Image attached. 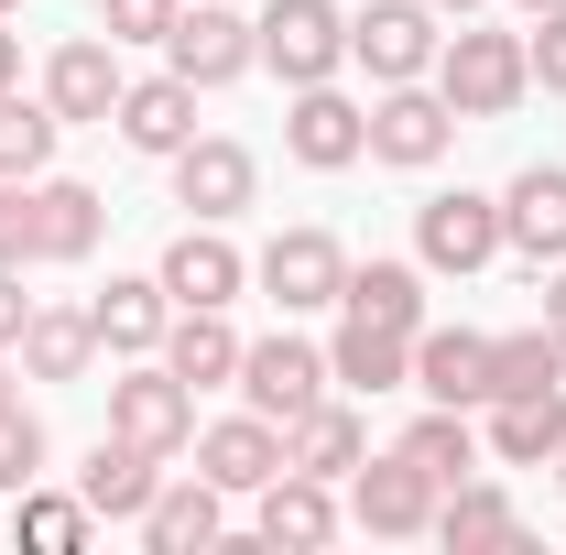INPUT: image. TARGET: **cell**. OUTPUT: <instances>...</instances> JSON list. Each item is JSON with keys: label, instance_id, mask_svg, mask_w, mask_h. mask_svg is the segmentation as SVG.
<instances>
[{"label": "cell", "instance_id": "7a4b0ae2", "mask_svg": "<svg viewBox=\"0 0 566 555\" xmlns=\"http://www.w3.org/2000/svg\"><path fill=\"white\" fill-rule=\"evenodd\" d=\"M251 44H262V66H273L283 87H316V76L349 66V11H338V0H262Z\"/></svg>", "mask_w": 566, "mask_h": 555}, {"label": "cell", "instance_id": "603a6c76", "mask_svg": "<svg viewBox=\"0 0 566 555\" xmlns=\"http://www.w3.org/2000/svg\"><path fill=\"white\" fill-rule=\"evenodd\" d=\"M480 447H491L501 469H556L566 392H491V404H480Z\"/></svg>", "mask_w": 566, "mask_h": 555}, {"label": "cell", "instance_id": "4fadbf2b", "mask_svg": "<svg viewBox=\"0 0 566 555\" xmlns=\"http://www.w3.org/2000/svg\"><path fill=\"white\" fill-rule=\"evenodd\" d=\"M338 523H349L338 480H305V469H283V480L251 490V534H262L273 555H316V545H338Z\"/></svg>", "mask_w": 566, "mask_h": 555}, {"label": "cell", "instance_id": "8fae6325", "mask_svg": "<svg viewBox=\"0 0 566 555\" xmlns=\"http://www.w3.org/2000/svg\"><path fill=\"white\" fill-rule=\"evenodd\" d=\"M120 87H132V66H120V44H109V33H66V44L44 55V109H55L66 132H109Z\"/></svg>", "mask_w": 566, "mask_h": 555}, {"label": "cell", "instance_id": "ac0fdd59", "mask_svg": "<svg viewBox=\"0 0 566 555\" xmlns=\"http://www.w3.org/2000/svg\"><path fill=\"white\" fill-rule=\"evenodd\" d=\"M415 392L424 404H458V415H480L491 404V338L480 327H415Z\"/></svg>", "mask_w": 566, "mask_h": 555}, {"label": "cell", "instance_id": "2e32d148", "mask_svg": "<svg viewBox=\"0 0 566 555\" xmlns=\"http://www.w3.org/2000/svg\"><path fill=\"white\" fill-rule=\"evenodd\" d=\"M501 251L512 262H566V164H523L512 186H501Z\"/></svg>", "mask_w": 566, "mask_h": 555}, {"label": "cell", "instance_id": "484cf974", "mask_svg": "<svg viewBox=\"0 0 566 555\" xmlns=\"http://www.w3.org/2000/svg\"><path fill=\"white\" fill-rule=\"evenodd\" d=\"M153 490H164V458L132 447V436H98V447H87V469H76V501H87L98 523H142V512H153Z\"/></svg>", "mask_w": 566, "mask_h": 555}, {"label": "cell", "instance_id": "9a60e30c", "mask_svg": "<svg viewBox=\"0 0 566 555\" xmlns=\"http://www.w3.org/2000/svg\"><path fill=\"white\" fill-rule=\"evenodd\" d=\"M153 273H164L175 305H240V294H251V262L229 251V229H218V218H186V229L164 240V262H153Z\"/></svg>", "mask_w": 566, "mask_h": 555}, {"label": "cell", "instance_id": "bcb514c9", "mask_svg": "<svg viewBox=\"0 0 566 555\" xmlns=\"http://www.w3.org/2000/svg\"><path fill=\"white\" fill-rule=\"evenodd\" d=\"M0 11H22V0H0Z\"/></svg>", "mask_w": 566, "mask_h": 555}, {"label": "cell", "instance_id": "f35d334b", "mask_svg": "<svg viewBox=\"0 0 566 555\" xmlns=\"http://www.w3.org/2000/svg\"><path fill=\"white\" fill-rule=\"evenodd\" d=\"M22 316H33V294H22V262H0V348L22 338Z\"/></svg>", "mask_w": 566, "mask_h": 555}, {"label": "cell", "instance_id": "9c48e42d", "mask_svg": "<svg viewBox=\"0 0 566 555\" xmlns=\"http://www.w3.org/2000/svg\"><path fill=\"white\" fill-rule=\"evenodd\" d=\"M251 283L273 294V316H327V305L349 294V251H338L327 229H283V240H262Z\"/></svg>", "mask_w": 566, "mask_h": 555}, {"label": "cell", "instance_id": "3957f363", "mask_svg": "<svg viewBox=\"0 0 566 555\" xmlns=\"http://www.w3.org/2000/svg\"><path fill=\"white\" fill-rule=\"evenodd\" d=\"M164 66L186 76L197 98L240 87V76L262 66V44H251V11H229V0H186V11H175V33H164Z\"/></svg>", "mask_w": 566, "mask_h": 555}, {"label": "cell", "instance_id": "d4e9b609", "mask_svg": "<svg viewBox=\"0 0 566 555\" xmlns=\"http://www.w3.org/2000/svg\"><path fill=\"white\" fill-rule=\"evenodd\" d=\"M327 381H338V392H403V381H415V338H403V327H381V316H349V305H338Z\"/></svg>", "mask_w": 566, "mask_h": 555}, {"label": "cell", "instance_id": "52a82bcc", "mask_svg": "<svg viewBox=\"0 0 566 555\" xmlns=\"http://www.w3.org/2000/svg\"><path fill=\"white\" fill-rule=\"evenodd\" d=\"M447 142H458V109L436 98V76H403V87L370 98V164H392V175H436Z\"/></svg>", "mask_w": 566, "mask_h": 555}, {"label": "cell", "instance_id": "6da1fadb", "mask_svg": "<svg viewBox=\"0 0 566 555\" xmlns=\"http://www.w3.org/2000/svg\"><path fill=\"white\" fill-rule=\"evenodd\" d=\"M436 98L458 109V121H501V109H523L534 98V66H523V33H491L480 11L436 44Z\"/></svg>", "mask_w": 566, "mask_h": 555}, {"label": "cell", "instance_id": "83f0119b", "mask_svg": "<svg viewBox=\"0 0 566 555\" xmlns=\"http://www.w3.org/2000/svg\"><path fill=\"white\" fill-rule=\"evenodd\" d=\"M11 359H22V381H87V359H98L87 305H33L22 338H11Z\"/></svg>", "mask_w": 566, "mask_h": 555}, {"label": "cell", "instance_id": "30bf717a", "mask_svg": "<svg viewBox=\"0 0 566 555\" xmlns=\"http://www.w3.org/2000/svg\"><path fill=\"white\" fill-rule=\"evenodd\" d=\"M109 436H132L153 458H186V447H197V392H186L164 359H132V370L109 381Z\"/></svg>", "mask_w": 566, "mask_h": 555}, {"label": "cell", "instance_id": "d6986e66", "mask_svg": "<svg viewBox=\"0 0 566 555\" xmlns=\"http://www.w3.org/2000/svg\"><path fill=\"white\" fill-rule=\"evenodd\" d=\"M109 132L132 142V153H153V164H175L186 142H197V87L164 66V76H132L120 87V109H109Z\"/></svg>", "mask_w": 566, "mask_h": 555}, {"label": "cell", "instance_id": "5b68a950", "mask_svg": "<svg viewBox=\"0 0 566 555\" xmlns=\"http://www.w3.org/2000/svg\"><path fill=\"white\" fill-rule=\"evenodd\" d=\"M283 153H294L305 175H349V164H370V98H349L338 76L294 87V109H283Z\"/></svg>", "mask_w": 566, "mask_h": 555}, {"label": "cell", "instance_id": "277c9868", "mask_svg": "<svg viewBox=\"0 0 566 555\" xmlns=\"http://www.w3.org/2000/svg\"><path fill=\"white\" fill-rule=\"evenodd\" d=\"M436 44H447V11H424V0H359L349 11V66H370V87L436 76Z\"/></svg>", "mask_w": 566, "mask_h": 555}, {"label": "cell", "instance_id": "ba28073f", "mask_svg": "<svg viewBox=\"0 0 566 555\" xmlns=\"http://www.w3.org/2000/svg\"><path fill=\"white\" fill-rule=\"evenodd\" d=\"M415 262L424 273H491L501 262V197H480V186H447V197H424L415 208Z\"/></svg>", "mask_w": 566, "mask_h": 555}, {"label": "cell", "instance_id": "4316f807", "mask_svg": "<svg viewBox=\"0 0 566 555\" xmlns=\"http://www.w3.org/2000/svg\"><path fill=\"white\" fill-rule=\"evenodd\" d=\"M359 458H370L359 404H305V415L283 425V469H305V480H349Z\"/></svg>", "mask_w": 566, "mask_h": 555}, {"label": "cell", "instance_id": "7402d4cb", "mask_svg": "<svg viewBox=\"0 0 566 555\" xmlns=\"http://www.w3.org/2000/svg\"><path fill=\"white\" fill-rule=\"evenodd\" d=\"M87 327H98V348H109V359H153V348H164V327H175L164 273H109V294H87Z\"/></svg>", "mask_w": 566, "mask_h": 555}, {"label": "cell", "instance_id": "4dcf8cb0", "mask_svg": "<svg viewBox=\"0 0 566 555\" xmlns=\"http://www.w3.org/2000/svg\"><path fill=\"white\" fill-rule=\"evenodd\" d=\"M403 458H415L436 490H458V480H480V458H491V447H480V425L458 415V404H424V415L403 425Z\"/></svg>", "mask_w": 566, "mask_h": 555}, {"label": "cell", "instance_id": "f6af8a7d", "mask_svg": "<svg viewBox=\"0 0 566 555\" xmlns=\"http://www.w3.org/2000/svg\"><path fill=\"white\" fill-rule=\"evenodd\" d=\"M556 490H566V447H556Z\"/></svg>", "mask_w": 566, "mask_h": 555}, {"label": "cell", "instance_id": "e0dca14e", "mask_svg": "<svg viewBox=\"0 0 566 555\" xmlns=\"http://www.w3.org/2000/svg\"><path fill=\"white\" fill-rule=\"evenodd\" d=\"M197 469H208L229 501H251L262 480H283V425L251 415V404H240V415H218V425H197Z\"/></svg>", "mask_w": 566, "mask_h": 555}, {"label": "cell", "instance_id": "d6a6232c", "mask_svg": "<svg viewBox=\"0 0 566 555\" xmlns=\"http://www.w3.org/2000/svg\"><path fill=\"white\" fill-rule=\"evenodd\" d=\"M491 392H566V338L545 327V316L491 338Z\"/></svg>", "mask_w": 566, "mask_h": 555}, {"label": "cell", "instance_id": "836d02e7", "mask_svg": "<svg viewBox=\"0 0 566 555\" xmlns=\"http://www.w3.org/2000/svg\"><path fill=\"white\" fill-rule=\"evenodd\" d=\"M87 523H98V512H87V501H76V490H11V545H33V555H76L87 545Z\"/></svg>", "mask_w": 566, "mask_h": 555}, {"label": "cell", "instance_id": "f546056e", "mask_svg": "<svg viewBox=\"0 0 566 555\" xmlns=\"http://www.w3.org/2000/svg\"><path fill=\"white\" fill-rule=\"evenodd\" d=\"M338 305H349V316H381V327H403V338L436 316V305H424V262H392V251L349 262V294H338Z\"/></svg>", "mask_w": 566, "mask_h": 555}, {"label": "cell", "instance_id": "44dd1931", "mask_svg": "<svg viewBox=\"0 0 566 555\" xmlns=\"http://www.w3.org/2000/svg\"><path fill=\"white\" fill-rule=\"evenodd\" d=\"M132 534H142L153 555H208L218 534H229V490H218L208 469H186V480H164V490H153V512H142Z\"/></svg>", "mask_w": 566, "mask_h": 555}, {"label": "cell", "instance_id": "ab89813d", "mask_svg": "<svg viewBox=\"0 0 566 555\" xmlns=\"http://www.w3.org/2000/svg\"><path fill=\"white\" fill-rule=\"evenodd\" d=\"M545 327L566 338V262H545Z\"/></svg>", "mask_w": 566, "mask_h": 555}, {"label": "cell", "instance_id": "ee69618b", "mask_svg": "<svg viewBox=\"0 0 566 555\" xmlns=\"http://www.w3.org/2000/svg\"><path fill=\"white\" fill-rule=\"evenodd\" d=\"M512 11H556V0H512Z\"/></svg>", "mask_w": 566, "mask_h": 555}, {"label": "cell", "instance_id": "1f68e13d", "mask_svg": "<svg viewBox=\"0 0 566 555\" xmlns=\"http://www.w3.org/2000/svg\"><path fill=\"white\" fill-rule=\"evenodd\" d=\"M55 142H66V121L44 109V87H33V98H22V87H0V175H22V186H33V175H55Z\"/></svg>", "mask_w": 566, "mask_h": 555}, {"label": "cell", "instance_id": "8d00e7d4", "mask_svg": "<svg viewBox=\"0 0 566 555\" xmlns=\"http://www.w3.org/2000/svg\"><path fill=\"white\" fill-rule=\"evenodd\" d=\"M523 66H534V87H545V98H566V0H556V11H534Z\"/></svg>", "mask_w": 566, "mask_h": 555}, {"label": "cell", "instance_id": "74e56055", "mask_svg": "<svg viewBox=\"0 0 566 555\" xmlns=\"http://www.w3.org/2000/svg\"><path fill=\"white\" fill-rule=\"evenodd\" d=\"M0 262H33V186L0 175Z\"/></svg>", "mask_w": 566, "mask_h": 555}, {"label": "cell", "instance_id": "f1b7e54d", "mask_svg": "<svg viewBox=\"0 0 566 555\" xmlns=\"http://www.w3.org/2000/svg\"><path fill=\"white\" fill-rule=\"evenodd\" d=\"M436 545H447V555L523 545V512H512V490H491V480H458V490H436Z\"/></svg>", "mask_w": 566, "mask_h": 555}, {"label": "cell", "instance_id": "60d3db41", "mask_svg": "<svg viewBox=\"0 0 566 555\" xmlns=\"http://www.w3.org/2000/svg\"><path fill=\"white\" fill-rule=\"evenodd\" d=\"M0 87H22V33H11V11H0Z\"/></svg>", "mask_w": 566, "mask_h": 555}, {"label": "cell", "instance_id": "7bdbcfd3", "mask_svg": "<svg viewBox=\"0 0 566 555\" xmlns=\"http://www.w3.org/2000/svg\"><path fill=\"white\" fill-rule=\"evenodd\" d=\"M424 11H447V22H469V11H480V0H424Z\"/></svg>", "mask_w": 566, "mask_h": 555}, {"label": "cell", "instance_id": "ffe728a7", "mask_svg": "<svg viewBox=\"0 0 566 555\" xmlns=\"http://www.w3.org/2000/svg\"><path fill=\"white\" fill-rule=\"evenodd\" d=\"M240 348H251V338L229 327V305H175V327H164L153 359H164L186 392H229V381H240Z\"/></svg>", "mask_w": 566, "mask_h": 555}, {"label": "cell", "instance_id": "cb8c5ba5", "mask_svg": "<svg viewBox=\"0 0 566 555\" xmlns=\"http://www.w3.org/2000/svg\"><path fill=\"white\" fill-rule=\"evenodd\" d=\"M109 240V197L76 175H33V262H87Z\"/></svg>", "mask_w": 566, "mask_h": 555}, {"label": "cell", "instance_id": "d590c367", "mask_svg": "<svg viewBox=\"0 0 566 555\" xmlns=\"http://www.w3.org/2000/svg\"><path fill=\"white\" fill-rule=\"evenodd\" d=\"M175 11H186V0H98V33H109V44H164Z\"/></svg>", "mask_w": 566, "mask_h": 555}, {"label": "cell", "instance_id": "5bb4252c", "mask_svg": "<svg viewBox=\"0 0 566 555\" xmlns=\"http://www.w3.org/2000/svg\"><path fill=\"white\" fill-rule=\"evenodd\" d=\"M262 197V164H251V142H229V132H197L186 153H175V208H197V218H229Z\"/></svg>", "mask_w": 566, "mask_h": 555}, {"label": "cell", "instance_id": "8992f818", "mask_svg": "<svg viewBox=\"0 0 566 555\" xmlns=\"http://www.w3.org/2000/svg\"><path fill=\"white\" fill-rule=\"evenodd\" d=\"M251 415H273V425H294L305 404H327V348L316 338H294V316H283L273 338H251L240 348V381H229Z\"/></svg>", "mask_w": 566, "mask_h": 555}, {"label": "cell", "instance_id": "e575fe53", "mask_svg": "<svg viewBox=\"0 0 566 555\" xmlns=\"http://www.w3.org/2000/svg\"><path fill=\"white\" fill-rule=\"evenodd\" d=\"M44 458H55V436H44V415H22V404H11V415H0V501L44 480Z\"/></svg>", "mask_w": 566, "mask_h": 555}, {"label": "cell", "instance_id": "7c38bea8", "mask_svg": "<svg viewBox=\"0 0 566 555\" xmlns=\"http://www.w3.org/2000/svg\"><path fill=\"white\" fill-rule=\"evenodd\" d=\"M349 523L370 545H415V534H436V480H424L403 447L392 458H359L349 469Z\"/></svg>", "mask_w": 566, "mask_h": 555}, {"label": "cell", "instance_id": "b9f144b4", "mask_svg": "<svg viewBox=\"0 0 566 555\" xmlns=\"http://www.w3.org/2000/svg\"><path fill=\"white\" fill-rule=\"evenodd\" d=\"M11 404H22V392H11V348H0V415H11Z\"/></svg>", "mask_w": 566, "mask_h": 555}]
</instances>
